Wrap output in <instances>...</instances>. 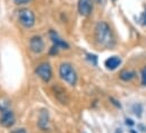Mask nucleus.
Instances as JSON below:
<instances>
[{
  "label": "nucleus",
  "instance_id": "nucleus-1",
  "mask_svg": "<svg viewBox=\"0 0 146 133\" xmlns=\"http://www.w3.org/2000/svg\"><path fill=\"white\" fill-rule=\"evenodd\" d=\"M95 41L102 46L110 49L114 45V36L110 28V26L106 22H99L95 26Z\"/></svg>",
  "mask_w": 146,
  "mask_h": 133
},
{
  "label": "nucleus",
  "instance_id": "nucleus-2",
  "mask_svg": "<svg viewBox=\"0 0 146 133\" xmlns=\"http://www.w3.org/2000/svg\"><path fill=\"white\" fill-rule=\"evenodd\" d=\"M59 74L68 85L74 86L77 82V74L70 63H61L59 66Z\"/></svg>",
  "mask_w": 146,
  "mask_h": 133
},
{
  "label": "nucleus",
  "instance_id": "nucleus-3",
  "mask_svg": "<svg viewBox=\"0 0 146 133\" xmlns=\"http://www.w3.org/2000/svg\"><path fill=\"white\" fill-rule=\"evenodd\" d=\"M0 124L5 128H10L15 124V115L7 105L0 106Z\"/></svg>",
  "mask_w": 146,
  "mask_h": 133
},
{
  "label": "nucleus",
  "instance_id": "nucleus-4",
  "mask_svg": "<svg viewBox=\"0 0 146 133\" xmlns=\"http://www.w3.org/2000/svg\"><path fill=\"white\" fill-rule=\"evenodd\" d=\"M18 20L24 27L30 28L35 24V15L30 9H22L18 11Z\"/></svg>",
  "mask_w": 146,
  "mask_h": 133
},
{
  "label": "nucleus",
  "instance_id": "nucleus-5",
  "mask_svg": "<svg viewBox=\"0 0 146 133\" xmlns=\"http://www.w3.org/2000/svg\"><path fill=\"white\" fill-rule=\"evenodd\" d=\"M35 72L36 74L44 81V82H49L52 78V70H51V66L49 63L44 62V63H41L36 66L35 69Z\"/></svg>",
  "mask_w": 146,
  "mask_h": 133
},
{
  "label": "nucleus",
  "instance_id": "nucleus-6",
  "mask_svg": "<svg viewBox=\"0 0 146 133\" xmlns=\"http://www.w3.org/2000/svg\"><path fill=\"white\" fill-rule=\"evenodd\" d=\"M93 10L92 0H78V13L82 16H90Z\"/></svg>",
  "mask_w": 146,
  "mask_h": 133
},
{
  "label": "nucleus",
  "instance_id": "nucleus-7",
  "mask_svg": "<svg viewBox=\"0 0 146 133\" xmlns=\"http://www.w3.org/2000/svg\"><path fill=\"white\" fill-rule=\"evenodd\" d=\"M30 49L34 53H41L44 50V42L41 36H33L30 41Z\"/></svg>",
  "mask_w": 146,
  "mask_h": 133
},
{
  "label": "nucleus",
  "instance_id": "nucleus-8",
  "mask_svg": "<svg viewBox=\"0 0 146 133\" xmlns=\"http://www.w3.org/2000/svg\"><path fill=\"white\" fill-rule=\"evenodd\" d=\"M50 37H51V41H52V43H53V46H56L58 50H59V49H69V45H68L64 40H61L56 32H52V31H51V32H50Z\"/></svg>",
  "mask_w": 146,
  "mask_h": 133
},
{
  "label": "nucleus",
  "instance_id": "nucleus-9",
  "mask_svg": "<svg viewBox=\"0 0 146 133\" xmlns=\"http://www.w3.org/2000/svg\"><path fill=\"white\" fill-rule=\"evenodd\" d=\"M104 65L107 66V69H109V70H115L118 66L121 65V59L119 57H115V55L110 57L109 59L106 60Z\"/></svg>",
  "mask_w": 146,
  "mask_h": 133
},
{
  "label": "nucleus",
  "instance_id": "nucleus-10",
  "mask_svg": "<svg viewBox=\"0 0 146 133\" xmlns=\"http://www.w3.org/2000/svg\"><path fill=\"white\" fill-rule=\"evenodd\" d=\"M135 76H136V73L131 70H122L120 72V78L125 81H130L131 79L135 78Z\"/></svg>",
  "mask_w": 146,
  "mask_h": 133
},
{
  "label": "nucleus",
  "instance_id": "nucleus-11",
  "mask_svg": "<svg viewBox=\"0 0 146 133\" xmlns=\"http://www.w3.org/2000/svg\"><path fill=\"white\" fill-rule=\"evenodd\" d=\"M141 77H142V84H143L144 86H146V66L142 69V71H141Z\"/></svg>",
  "mask_w": 146,
  "mask_h": 133
},
{
  "label": "nucleus",
  "instance_id": "nucleus-12",
  "mask_svg": "<svg viewBox=\"0 0 146 133\" xmlns=\"http://www.w3.org/2000/svg\"><path fill=\"white\" fill-rule=\"evenodd\" d=\"M87 58H88V60H90L91 62H93L94 66H96V63H98L96 55H94V54H87Z\"/></svg>",
  "mask_w": 146,
  "mask_h": 133
},
{
  "label": "nucleus",
  "instance_id": "nucleus-13",
  "mask_svg": "<svg viewBox=\"0 0 146 133\" xmlns=\"http://www.w3.org/2000/svg\"><path fill=\"white\" fill-rule=\"evenodd\" d=\"M16 3H18V5H24V3H26V2H29L30 0H14Z\"/></svg>",
  "mask_w": 146,
  "mask_h": 133
},
{
  "label": "nucleus",
  "instance_id": "nucleus-14",
  "mask_svg": "<svg viewBox=\"0 0 146 133\" xmlns=\"http://www.w3.org/2000/svg\"><path fill=\"white\" fill-rule=\"evenodd\" d=\"M142 22H143L144 25H146V13H144L143 16H142Z\"/></svg>",
  "mask_w": 146,
  "mask_h": 133
},
{
  "label": "nucleus",
  "instance_id": "nucleus-15",
  "mask_svg": "<svg viewBox=\"0 0 146 133\" xmlns=\"http://www.w3.org/2000/svg\"><path fill=\"white\" fill-rule=\"evenodd\" d=\"M126 124H127V125H128V124H129V125H133L134 122H133L130 119H127V120H126Z\"/></svg>",
  "mask_w": 146,
  "mask_h": 133
},
{
  "label": "nucleus",
  "instance_id": "nucleus-16",
  "mask_svg": "<svg viewBox=\"0 0 146 133\" xmlns=\"http://www.w3.org/2000/svg\"><path fill=\"white\" fill-rule=\"evenodd\" d=\"M13 133H26V132H25V130H24V129H19V130H16V131H14Z\"/></svg>",
  "mask_w": 146,
  "mask_h": 133
},
{
  "label": "nucleus",
  "instance_id": "nucleus-17",
  "mask_svg": "<svg viewBox=\"0 0 146 133\" xmlns=\"http://www.w3.org/2000/svg\"><path fill=\"white\" fill-rule=\"evenodd\" d=\"M99 3H103V2H106V0H96Z\"/></svg>",
  "mask_w": 146,
  "mask_h": 133
},
{
  "label": "nucleus",
  "instance_id": "nucleus-18",
  "mask_svg": "<svg viewBox=\"0 0 146 133\" xmlns=\"http://www.w3.org/2000/svg\"><path fill=\"white\" fill-rule=\"evenodd\" d=\"M113 1H114V0H113Z\"/></svg>",
  "mask_w": 146,
  "mask_h": 133
}]
</instances>
